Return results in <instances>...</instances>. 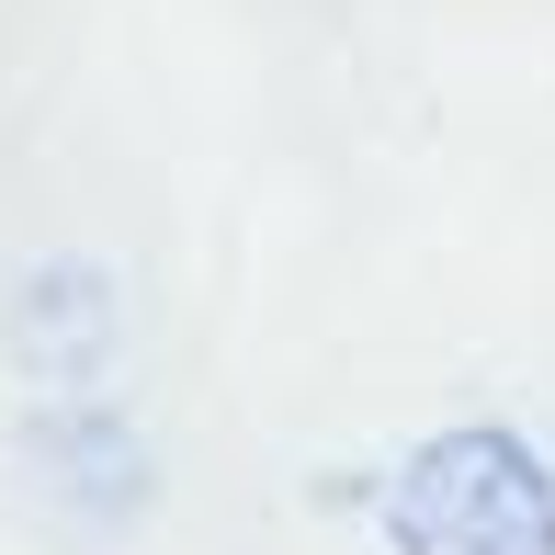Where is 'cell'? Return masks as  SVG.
Masks as SVG:
<instances>
[{
    "instance_id": "cell-1",
    "label": "cell",
    "mask_w": 555,
    "mask_h": 555,
    "mask_svg": "<svg viewBox=\"0 0 555 555\" xmlns=\"http://www.w3.org/2000/svg\"><path fill=\"white\" fill-rule=\"evenodd\" d=\"M397 555H555V465L499 420H453L386 476Z\"/></svg>"
}]
</instances>
